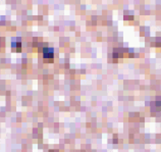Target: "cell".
<instances>
[{
    "mask_svg": "<svg viewBox=\"0 0 161 152\" xmlns=\"http://www.w3.org/2000/svg\"><path fill=\"white\" fill-rule=\"evenodd\" d=\"M54 56V51L52 48H44L43 50V57L45 59H52Z\"/></svg>",
    "mask_w": 161,
    "mask_h": 152,
    "instance_id": "cell-1",
    "label": "cell"
}]
</instances>
